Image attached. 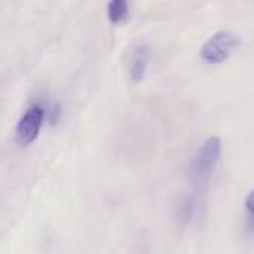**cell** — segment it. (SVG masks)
<instances>
[{"label": "cell", "instance_id": "obj_1", "mask_svg": "<svg viewBox=\"0 0 254 254\" xmlns=\"http://www.w3.org/2000/svg\"><path fill=\"white\" fill-rule=\"evenodd\" d=\"M222 156V140L217 135L208 137L195 152L189 164V179L193 186H205Z\"/></svg>", "mask_w": 254, "mask_h": 254}, {"label": "cell", "instance_id": "obj_2", "mask_svg": "<svg viewBox=\"0 0 254 254\" xmlns=\"http://www.w3.org/2000/svg\"><path fill=\"white\" fill-rule=\"evenodd\" d=\"M238 42H240L238 34L231 30L216 31L201 46L199 55L202 57V60H205L210 64L222 63L231 55V52L235 49Z\"/></svg>", "mask_w": 254, "mask_h": 254}, {"label": "cell", "instance_id": "obj_3", "mask_svg": "<svg viewBox=\"0 0 254 254\" xmlns=\"http://www.w3.org/2000/svg\"><path fill=\"white\" fill-rule=\"evenodd\" d=\"M43 119H45V110L40 104H34L28 107L15 127V141L21 147L31 144L39 137Z\"/></svg>", "mask_w": 254, "mask_h": 254}, {"label": "cell", "instance_id": "obj_4", "mask_svg": "<svg viewBox=\"0 0 254 254\" xmlns=\"http://www.w3.org/2000/svg\"><path fill=\"white\" fill-rule=\"evenodd\" d=\"M149 63H150V46L147 43L135 45L128 63V73L131 80L141 82L146 77Z\"/></svg>", "mask_w": 254, "mask_h": 254}, {"label": "cell", "instance_id": "obj_5", "mask_svg": "<svg viewBox=\"0 0 254 254\" xmlns=\"http://www.w3.org/2000/svg\"><path fill=\"white\" fill-rule=\"evenodd\" d=\"M128 13H129V7H128V1L125 0H112L107 4V15L110 22L113 24H119L125 21Z\"/></svg>", "mask_w": 254, "mask_h": 254}, {"label": "cell", "instance_id": "obj_6", "mask_svg": "<svg viewBox=\"0 0 254 254\" xmlns=\"http://www.w3.org/2000/svg\"><path fill=\"white\" fill-rule=\"evenodd\" d=\"M246 208L254 214V189L253 190H250V193L246 196Z\"/></svg>", "mask_w": 254, "mask_h": 254}]
</instances>
